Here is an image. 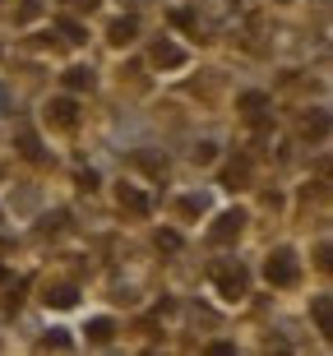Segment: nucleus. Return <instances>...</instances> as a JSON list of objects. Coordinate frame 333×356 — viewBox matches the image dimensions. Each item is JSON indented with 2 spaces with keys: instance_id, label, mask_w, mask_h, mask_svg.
<instances>
[{
  "instance_id": "f257e3e1",
  "label": "nucleus",
  "mask_w": 333,
  "mask_h": 356,
  "mask_svg": "<svg viewBox=\"0 0 333 356\" xmlns=\"http://www.w3.org/2000/svg\"><path fill=\"white\" fill-rule=\"evenodd\" d=\"M296 273H301V268H296V254H292V250H278V254H268V264H264V277L273 282V287H292V282H296Z\"/></svg>"
},
{
  "instance_id": "f03ea898",
  "label": "nucleus",
  "mask_w": 333,
  "mask_h": 356,
  "mask_svg": "<svg viewBox=\"0 0 333 356\" xmlns=\"http://www.w3.org/2000/svg\"><path fill=\"white\" fill-rule=\"evenodd\" d=\"M241 227H245V213H241V209H227L222 218L213 222V232H209V236H213V245H227V241L241 236Z\"/></svg>"
},
{
  "instance_id": "7ed1b4c3",
  "label": "nucleus",
  "mask_w": 333,
  "mask_h": 356,
  "mask_svg": "<svg viewBox=\"0 0 333 356\" xmlns=\"http://www.w3.org/2000/svg\"><path fill=\"white\" fill-rule=\"evenodd\" d=\"M218 291H222V296H227V301H236V296H245V268H232V264H222V268H218Z\"/></svg>"
},
{
  "instance_id": "20e7f679",
  "label": "nucleus",
  "mask_w": 333,
  "mask_h": 356,
  "mask_svg": "<svg viewBox=\"0 0 333 356\" xmlns=\"http://www.w3.org/2000/svg\"><path fill=\"white\" fill-rule=\"evenodd\" d=\"M74 102L70 97H56V102H47V125H56V130H74Z\"/></svg>"
},
{
  "instance_id": "39448f33",
  "label": "nucleus",
  "mask_w": 333,
  "mask_h": 356,
  "mask_svg": "<svg viewBox=\"0 0 333 356\" xmlns=\"http://www.w3.org/2000/svg\"><path fill=\"white\" fill-rule=\"evenodd\" d=\"M153 65H162V70L186 65V47H176V42H167V38H162L158 47H153Z\"/></svg>"
},
{
  "instance_id": "423d86ee",
  "label": "nucleus",
  "mask_w": 333,
  "mask_h": 356,
  "mask_svg": "<svg viewBox=\"0 0 333 356\" xmlns=\"http://www.w3.org/2000/svg\"><path fill=\"white\" fill-rule=\"evenodd\" d=\"M134 33H139V19L134 14H125V19H116L107 33V42H116V47H125V42H134Z\"/></svg>"
},
{
  "instance_id": "0eeeda50",
  "label": "nucleus",
  "mask_w": 333,
  "mask_h": 356,
  "mask_svg": "<svg viewBox=\"0 0 333 356\" xmlns=\"http://www.w3.org/2000/svg\"><path fill=\"white\" fill-rule=\"evenodd\" d=\"M120 204H125L130 213H148V209H153L148 195H144V190H134V185H120Z\"/></svg>"
},
{
  "instance_id": "6e6552de",
  "label": "nucleus",
  "mask_w": 333,
  "mask_h": 356,
  "mask_svg": "<svg viewBox=\"0 0 333 356\" xmlns=\"http://www.w3.org/2000/svg\"><path fill=\"white\" fill-rule=\"evenodd\" d=\"M65 88H70V92L93 88V70H88V65H74V70H65Z\"/></svg>"
},
{
  "instance_id": "1a4fd4ad",
  "label": "nucleus",
  "mask_w": 333,
  "mask_h": 356,
  "mask_svg": "<svg viewBox=\"0 0 333 356\" xmlns=\"http://www.w3.org/2000/svg\"><path fill=\"white\" fill-rule=\"evenodd\" d=\"M74 301H79V291H74V287H56V291H47V305H56V310H70Z\"/></svg>"
},
{
  "instance_id": "9d476101",
  "label": "nucleus",
  "mask_w": 333,
  "mask_h": 356,
  "mask_svg": "<svg viewBox=\"0 0 333 356\" xmlns=\"http://www.w3.org/2000/svg\"><path fill=\"white\" fill-rule=\"evenodd\" d=\"M111 333H116L111 319H93V324H88V338H93V343H111Z\"/></svg>"
},
{
  "instance_id": "9b49d317",
  "label": "nucleus",
  "mask_w": 333,
  "mask_h": 356,
  "mask_svg": "<svg viewBox=\"0 0 333 356\" xmlns=\"http://www.w3.org/2000/svg\"><path fill=\"white\" fill-rule=\"evenodd\" d=\"M315 324H320V333L333 329V319H329V296H315Z\"/></svg>"
},
{
  "instance_id": "f8f14e48",
  "label": "nucleus",
  "mask_w": 333,
  "mask_h": 356,
  "mask_svg": "<svg viewBox=\"0 0 333 356\" xmlns=\"http://www.w3.org/2000/svg\"><path fill=\"white\" fill-rule=\"evenodd\" d=\"M60 33H65V42H83V28L74 19H60Z\"/></svg>"
},
{
  "instance_id": "ddd939ff",
  "label": "nucleus",
  "mask_w": 333,
  "mask_h": 356,
  "mask_svg": "<svg viewBox=\"0 0 333 356\" xmlns=\"http://www.w3.org/2000/svg\"><path fill=\"white\" fill-rule=\"evenodd\" d=\"M158 245L162 250H181V236L176 232H158Z\"/></svg>"
},
{
  "instance_id": "4468645a",
  "label": "nucleus",
  "mask_w": 333,
  "mask_h": 356,
  "mask_svg": "<svg viewBox=\"0 0 333 356\" xmlns=\"http://www.w3.org/2000/svg\"><path fill=\"white\" fill-rule=\"evenodd\" d=\"M213 158H218V148H213V144H200V148H195V162H204V167H209Z\"/></svg>"
},
{
  "instance_id": "2eb2a0df",
  "label": "nucleus",
  "mask_w": 333,
  "mask_h": 356,
  "mask_svg": "<svg viewBox=\"0 0 333 356\" xmlns=\"http://www.w3.org/2000/svg\"><path fill=\"white\" fill-rule=\"evenodd\" d=\"M241 106H245V111H259V106H264V92H245Z\"/></svg>"
},
{
  "instance_id": "dca6fc26",
  "label": "nucleus",
  "mask_w": 333,
  "mask_h": 356,
  "mask_svg": "<svg viewBox=\"0 0 333 356\" xmlns=\"http://www.w3.org/2000/svg\"><path fill=\"white\" fill-rule=\"evenodd\" d=\"M204 356H236V347H232V343H209Z\"/></svg>"
},
{
  "instance_id": "f3484780",
  "label": "nucleus",
  "mask_w": 333,
  "mask_h": 356,
  "mask_svg": "<svg viewBox=\"0 0 333 356\" xmlns=\"http://www.w3.org/2000/svg\"><path fill=\"white\" fill-rule=\"evenodd\" d=\"M47 347H70V338H65V329H51V333H47Z\"/></svg>"
},
{
  "instance_id": "a211bd4d",
  "label": "nucleus",
  "mask_w": 333,
  "mask_h": 356,
  "mask_svg": "<svg viewBox=\"0 0 333 356\" xmlns=\"http://www.w3.org/2000/svg\"><path fill=\"white\" fill-rule=\"evenodd\" d=\"M306 130H315V134H324V130H329V116H324V111H320V116H315V120H306Z\"/></svg>"
},
{
  "instance_id": "6ab92c4d",
  "label": "nucleus",
  "mask_w": 333,
  "mask_h": 356,
  "mask_svg": "<svg viewBox=\"0 0 333 356\" xmlns=\"http://www.w3.org/2000/svg\"><path fill=\"white\" fill-rule=\"evenodd\" d=\"M181 209H186V213H204V199L190 195V199H181Z\"/></svg>"
},
{
  "instance_id": "aec40b11",
  "label": "nucleus",
  "mask_w": 333,
  "mask_h": 356,
  "mask_svg": "<svg viewBox=\"0 0 333 356\" xmlns=\"http://www.w3.org/2000/svg\"><path fill=\"white\" fill-rule=\"evenodd\" d=\"M79 185L83 190H97V172H79Z\"/></svg>"
},
{
  "instance_id": "412c9836",
  "label": "nucleus",
  "mask_w": 333,
  "mask_h": 356,
  "mask_svg": "<svg viewBox=\"0 0 333 356\" xmlns=\"http://www.w3.org/2000/svg\"><path fill=\"white\" fill-rule=\"evenodd\" d=\"M70 5H79V10H93L97 0H70Z\"/></svg>"
},
{
  "instance_id": "4be33fe9",
  "label": "nucleus",
  "mask_w": 333,
  "mask_h": 356,
  "mask_svg": "<svg viewBox=\"0 0 333 356\" xmlns=\"http://www.w3.org/2000/svg\"><path fill=\"white\" fill-rule=\"evenodd\" d=\"M0 282H5V268H0Z\"/></svg>"
}]
</instances>
